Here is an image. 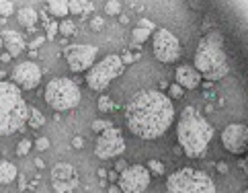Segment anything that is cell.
<instances>
[{"instance_id":"cell-37","label":"cell","mask_w":248,"mask_h":193,"mask_svg":"<svg viewBox=\"0 0 248 193\" xmlns=\"http://www.w3.org/2000/svg\"><path fill=\"white\" fill-rule=\"evenodd\" d=\"M121 62H123V64H131V62H134V56H131V54H125V56L121 58Z\"/></svg>"},{"instance_id":"cell-16","label":"cell","mask_w":248,"mask_h":193,"mask_svg":"<svg viewBox=\"0 0 248 193\" xmlns=\"http://www.w3.org/2000/svg\"><path fill=\"white\" fill-rule=\"evenodd\" d=\"M0 39H2L4 48H6L8 54H11V58H13V56H19L21 51H23V48H25L23 35H21V33H16V31H13V29L0 31Z\"/></svg>"},{"instance_id":"cell-9","label":"cell","mask_w":248,"mask_h":193,"mask_svg":"<svg viewBox=\"0 0 248 193\" xmlns=\"http://www.w3.org/2000/svg\"><path fill=\"white\" fill-rule=\"evenodd\" d=\"M154 56L164 64H172L181 58V43L170 31L166 29H156L154 41H152Z\"/></svg>"},{"instance_id":"cell-46","label":"cell","mask_w":248,"mask_h":193,"mask_svg":"<svg viewBox=\"0 0 248 193\" xmlns=\"http://www.w3.org/2000/svg\"><path fill=\"white\" fill-rule=\"evenodd\" d=\"M2 46H4V43H2V39H0V48H2Z\"/></svg>"},{"instance_id":"cell-12","label":"cell","mask_w":248,"mask_h":193,"mask_svg":"<svg viewBox=\"0 0 248 193\" xmlns=\"http://www.w3.org/2000/svg\"><path fill=\"white\" fill-rule=\"evenodd\" d=\"M51 187L54 193H74L78 187V175L74 166L68 162H58L51 169Z\"/></svg>"},{"instance_id":"cell-4","label":"cell","mask_w":248,"mask_h":193,"mask_svg":"<svg viewBox=\"0 0 248 193\" xmlns=\"http://www.w3.org/2000/svg\"><path fill=\"white\" fill-rule=\"evenodd\" d=\"M29 119V107L21 89L13 82H0V136L21 131Z\"/></svg>"},{"instance_id":"cell-21","label":"cell","mask_w":248,"mask_h":193,"mask_svg":"<svg viewBox=\"0 0 248 193\" xmlns=\"http://www.w3.org/2000/svg\"><path fill=\"white\" fill-rule=\"evenodd\" d=\"M29 126L33 128V129H39L43 124H46V117H43V113L39 111V109H35V107H31L29 109Z\"/></svg>"},{"instance_id":"cell-41","label":"cell","mask_w":248,"mask_h":193,"mask_svg":"<svg viewBox=\"0 0 248 193\" xmlns=\"http://www.w3.org/2000/svg\"><path fill=\"white\" fill-rule=\"evenodd\" d=\"M107 177H109L111 181H117V173H115V171H111V173H107Z\"/></svg>"},{"instance_id":"cell-6","label":"cell","mask_w":248,"mask_h":193,"mask_svg":"<svg viewBox=\"0 0 248 193\" xmlns=\"http://www.w3.org/2000/svg\"><path fill=\"white\" fill-rule=\"evenodd\" d=\"M80 89L70 78H54L46 86V103L56 111H70L80 103Z\"/></svg>"},{"instance_id":"cell-10","label":"cell","mask_w":248,"mask_h":193,"mask_svg":"<svg viewBox=\"0 0 248 193\" xmlns=\"http://www.w3.org/2000/svg\"><path fill=\"white\" fill-rule=\"evenodd\" d=\"M150 185V171L141 164L127 166L119 177L121 193H144Z\"/></svg>"},{"instance_id":"cell-23","label":"cell","mask_w":248,"mask_h":193,"mask_svg":"<svg viewBox=\"0 0 248 193\" xmlns=\"http://www.w3.org/2000/svg\"><path fill=\"white\" fill-rule=\"evenodd\" d=\"M117 109V105L111 101V96H99V111L101 113H111Z\"/></svg>"},{"instance_id":"cell-35","label":"cell","mask_w":248,"mask_h":193,"mask_svg":"<svg viewBox=\"0 0 248 193\" xmlns=\"http://www.w3.org/2000/svg\"><path fill=\"white\" fill-rule=\"evenodd\" d=\"M140 27H144V29H154V23H152V21H148V19H141Z\"/></svg>"},{"instance_id":"cell-8","label":"cell","mask_w":248,"mask_h":193,"mask_svg":"<svg viewBox=\"0 0 248 193\" xmlns=\"http://www.w3.org/2000/svg\"><path fill=\"white\" fill-rule=\"evenodd\" d=\"M125 150V140H123L121 129L117 128H109L99 134L96 138V144H94V154L99 159L107 161V159H115V156L123 154Z\"/></svg>"},{"instance_id":"cell-5","label":"cell","mask_w":248,"mask_h":193,"mask_svg":"<svg viewBox=\"0 0 248 193\" xmlns=\"http://www.w3.org/2000/svg\"><path fill=\"white\" fill-rule=\"evenodd\" d=\"M166 193H216V185L207 173L197 169H181L168 177Z\"/></svg>"},{"instance_id":"cell-29","label":"cell","mask_w":248,"mask_h":193,"mask_svg":"<svg viewBox=\"0 0 248 193\" xmlns=\"http://www.w3.org/2000/svg\"><path fill=\"white\" fill-rule=\"evenodd\" d=\"M31 142L29 140H23V142H19V146H16V154L19 156H25V154H29V150H31Z\"/></svg>"},{"instance_id":"cell-31","label":"cell","mask_w":248,"mask_h":193,"mask_svg":"<svg viewBox=\"0 0 248 193\" xmlns=\"http://www.w3.org/2000/svg\"><path fill=\"white\" fill-rule=\"evenodd\" d=\"M35 148H37V150H47V148H49V140L47 138H39L37 142H35Z\"/></svg>"},{"instance_id":"cell-13","label":"cell","mask_w":248,"mask_h":193,"mask_svg":"<svg viewBox=\"0 0 248 193\" xmlns=\"http://www.w3.org/2000/svg\"><path fill=\"white\" fill-rule=\"evenodd\" d=\"M246 140H248V129L244 124H230L221 131V144L226 150L234 154H242L246 150Z\"/></svg>"},{"instance_id":"cell-14","label":"cell","mask_w":248,"mask_h":193,"mask_svg":"<svg viewBox=\"0 0 248 193\" xmlns=\"http://www.w3.org/2000/svg\"><path fill=\"white\" fill-rule=\"evenodd\" d=\"M13 80L19 89L25 91H31L39 84L41 80V68L35 64V62H23L13 70Z\"/></svg>"},{"instance_id":"cell-24","label":"cell","mask_w":248,"mask_h":193,"mask_svg":"<svg viewBox=\"0 0 248 193\" xmlns=\"http://www.w3.org/2000/svg\"><path fill=\"white\" fill-rule=\"evenodd\" d=\"M60 33L66 35V37H72V35H76V25L72 21H62L60 23Z\"/></svg>"},{"instance_id":"cell-39","label":"cell","mask_w":248,"mask_h":193,"mask_svg":"<svg viewBox=\"0 0 248 193\" xmlns=\"http://www.w3.org/2000/svg\"><path fill=\"white\" fill-rule=\"evenodd\" d=\"M19 185H21V189H25V187H27V181H25V177H23V175H19Z\"/></svg>"},{"instance_id":"cell-44","label":"cell","mask_w":248,"mask_h":193,"mask_svg":"<svg viewBox=\"0 0 248 193\" xmlns=\"http://www.w3.org/2000/svg\"><path fill=\"white\" fill-rule=\"evenodd\" d=\"M0 60H2V62H8V60H11V54L6 51V54H2V58H0Z\"/></svg>"},{"instance_id":"cell-32","label":"cell","mask_w":248,"mask_h":193,"mask_svg":"<svg viewBox=\"0 0 248 193\" xmlns=\"http://www.w3.org/2000/svg\"><path fill=\"white\" fill-rule=\"evenodd\" d=\"M103 25H105V21L101 19V16H94L93 23H91V27H93L94 31H99V29H103Z\"/></svg>"},{"instance_id":"cell-30","label":"cell","mask_w":248,"mask_h":193,"mask_svg":"<svg viewBox=\"0 0 248 193\" xmlns=\"http://www.w3.org/2000/svg\"><path fill=\"white\" fill-rule=\"evenodd\" d=\"M58 29H60V25H58L56 21L47 23V27H46V31H47V39H54V37H56V33H58Z\"/></svg>"},{"instance_id":"cell-20","label":"cell","mask_w":248,"mask_h":193,"mask_svg":"<svg viewBox=\"0 0 248 193\" xmlns=\"http://www.w3.org/2000/svg\"><path fill=\"white\" fill-rule=\"evenodd\" d=\"M47 8H49V13L54 15V16H66L70 11H68V2L66 0H51V2L47 4Z\"/></svg>"},{"instance_id":"cell-42","label":"cell","mask_w":248,"mask_h":193,"mask_svg":"<svg viewBox=\"0 0 248 193\" xmlns=\"http://www.w3.org/2000/svg\"><path fill=\"white\" fill-rule=\"evenodd\" d=\"M109 193H121V189H119L117 185H111V187H109Z\"/></svg>"},{"instance_id":"cell-45","label":"cell","mask_w":248,"mask_h":193,"mask_svg":"<svg viewBox=\"0 0 248 193\" xmlns=\"http://www.w3.org/2000/svg\"><path fill=\"white\" fill-rule=\"evenodd\" d=\"M99 177L105 179V177H107V171H105V169H99Z\"/></svg>"},{"instance_id":"cell-15","label":"cell","mask_w":248,"mask_h":193,"mask_svg":"<svg viewBox=\"0 0 248 193\" xmlns=\"http://www.w3.org/2000/svg\"><path fill=\"white\" fill-rule=\"evenodd\" d=\"M176 84L181 89H197L201 84V74L191 64H181L176 68Z\"/></svg>"},{"instance_id":"cell-1","label":"cell","mask_w":248,"mask_h":193,"mask_svg":"<svg viewBox=\"0 0 248 193\" xmlns=\"http://www.w3.org/2000/svg\"><path fill=\"white\" fill-rule=\"evenodd\" d=\"M172 119V101L160 91H140L131 96L125 107L127 128L141 140H156L164 136Z\"/></svg>"},{"instance_id":"cell-18","label":"cell","mask_w":248,"mask_h":193,"mask_svg":"<svg viewBox=\"0 0 248 193\" xmlns=\"http://www.w3.org/2000/svg\"><path fill=\"white\" fill-rule=\"evenodd\" d=\"M16 166L8 161H0V183L2 185H8V183H13L16 179Z\"/></svg>"},{"instance_id":"cell-34","label":"cell","mask_w":248,"mask_h":193,"mask_svg":"<svg viewBox=\"0 0 248 193\" xmlns=\"http://www.w3.org/2000/svg\"><path fill=\"white\" fill-rule=\"evenodd\" d=\"M72 146H74V148H82V146H84V140H82L80 136H76V138L72 140Z\"/></svg>"},{"instance_id":"cell-27","label":"cell","mask_w":248,"mask_h":193,"mask_svg":"<svg viewBox=\"0 0 248 193\" xmlns=\"http://www.w3.org/2000/svg\"><path fill=\"white\" fill-rule=\"evenodd\" d=\"M13 11H15V4L11 0H0V15L8 16V15H13Z\"/></svg>"},{"instance_id":"cell-33","label":"cell","mask_w":248,"mask_h":193,"mask_svg":"<svg viewBox=\"0 0 248 193\" xmlns=\"http://www.w3.org/2000/svg\"><path fill=\"white\" fill-rule=\"evenodd\" d=\"M170 96H174V99H179V96H183V89L179 84H172L170 86Z\"/></svg>"},{"instance_id":"cell-40","label":"cell","mask_w":248,"mask_h":193,"mask_svg":"<svg viewBox=\"0 0 248 193\" xmlns=\"http://www.w3.org/2000/svg\"><path fill=\"white\" fill-rule=\"evenodd\" d=\"M43 41H46V37H37V39H35V41H33V48H37V46H41V43H43Z\"/></svg>"},{"instance_id":"cell-43","label":"cell","mask_w":248,"mask_h":193,"mask_svg":"<svg viewBox=\"0 0 248 193\" xmlns=\"http://www.w3.org/2000/svg\"><path fill=\"white\" fill-rule=\"evenodd\" d=\"M35 164H37V169H43V166H46V162H43L41 159H37V161H35Z\"/></svg>"},{"instance_id":"cell-3","label":"cell","mask_w":248,"mask_h":193,"mask_svg":"<svg viewBox=\"0 0 248 193\" xmlns=\"http://www.w3.org/2000/svg\"><path fill=\"white\" fill-rule=\"evenodd\" d=\"M193 64V68L209 82L219 80L230 72V64L224 51V39H221L219 31H209L205 37H201Z\"/></svg>"},{"instance_id":"cell-17","label":"cell","mask_w":248,"mask_h":193,"mask_svg":"<svg viewBox=\"0 0 248 193\" xmlns=\"http://www.w3.org/2000/svg\"><path fill=\"white\" fill-rule=\"evenodd\" d=\"M37 13H35V8L31 6H23L19 15H16V19H19V23L23 25V27H27V29H33L35 27V23H37Z\"/></svg>"},{"instance_id":"cell-22","label":"cell","mask_w":248,"mask_h":193,"mask_svg":"<svg viewBox=\"0 0 248 193\" xmlns=\"http://www.w3.org/2000/svg\"><path fill=\"white\" fill-rule=\"evenodd\" d=\"M150 29H144V27H136L134 31H131V37H134V43H136V48L138 46H141V43H144L148 37H150Z\"/></svg>"},{"instance_id":"cell-7","label":"cell","mask_w":248,"mask_h":193,"mask_svg":"<svg viewBox=\"0 0 248 193\" xmlns=\"http://www.w3.org/2000/svg\"><path fill=\"white\" fill-rule=\"evenodd\" d=\"M123 70H125V64L121 62V56L111 54L88 70L86 84L91 86L93 91H105L115 78H119L123 74Z\"/></svg>"},{"instance_id":"cell-38","label":"cell","mask_w":248,"mask_h":193,"mask_svg":"<svg viewBox=\"0 0 248 193\" xmlns=\"http://www.w3.org/2000/svg\"><path fill=\"white\" fill-rule=\"evenodd\" d=\"M217 171L219 173H228V164L226 162H217Z\"/></svg>"},{"instance_id":"cell-26","label":"cell","mask_w":248,"mask_h":193,"mask_svg":"<svg viewBox=\"0 0 248 193\" xmlns=\"http://www.w3.org/2000/svg\"><path fill=\"white\" fill-rule=\"evenodd\" d=\"M109 128H113V124H111V121H107V119H96V121H93V129L96 131V134H101V131L109 129Z\"/></svg>"},{"instance_id":"cell-36","label":"cell","mask_w":248,"mask_h":193,"mask_svg":"<svg viewBox=\"0 0 248 193\" xmlns=\"http://www.w3.org/2000/svg\"><path fill=\"white\" fill-rule=\"evenodd\" d=\"M115 166H117V171H121V173H123V171L127 169V162H125V161H117V164H115Z\"/></svg>"},{"instance_id":"cell-2","label":"cell","mask_w":248,"mask_h":193,"mask_svg":"<svg viewBox=\"0 0 248 193\" xmlns=\"http://www.w3.org/2000/svg\"><path fill=\"white\" fill-rule=\"evenodd\" d=\"M176 138H179L183 152L189 159H197V156L205 154L207 144L214 138V126L193 107H187L183 111L179 126H176Z\"/></svg>"},{"instance_id":"cell-11","label":"cell","mask_w":248,"mask_h":193,"mask_svg":"<svg viewBox=\"0 0 248 193\" xmlns=\"http://www.w3.org/2000/svg\"><path fill=\"white\" fill-rule=\"evenodd\" d=\"M96 51L99 48L94 46H84V43H74V46H68L64 49V56L68 60V66L72 72H82L86 68H93Z\"/></svg>"},{"instance_id":"cell-19","label":"cell","mask_w":248,"mask_h":193,"mask_svg":"<svg viewBox=\"0 0 248 193\" xmlns=\"http://www.w3.org/2000/svg\"><path fill=\"white\" fill-rule=\"evenodd\" d=\"M93 8H94V4L88 2V0H70V2H68V11L72 15L84 16L88 13H93Z\"/></svg>"},{"instance_id":"cell-25","label":"cell","mask_w":248,"mask_h":193,"mask_svg":"<svg viewBox=\"0 0 248 193\" xmlns=\"http://www.w3.org/2000/svg\"><path fill=\"white\" fill-rule=\"evenodd\" d=\"M105 13L115 16V15H119L121 13V2H117V0H109L107 4H105Z\"/></svg>"},{"instance_id":"cell-28","label":"cell","mask_w":248,"mask_h":193,"mask_svg":"<svg viewBox=\"0 0 248 193\" xmlns=\"http://www.w3.org/2000/svg\"><path fill=\"white\" fill-rule=\"evenodd\" d=\"M148 171H152L154 175H164V164L160 161H150L148 162Z\"/></svg>"}]
</instances>
